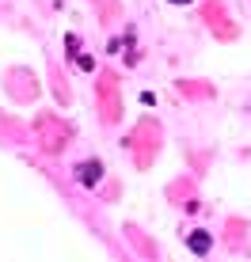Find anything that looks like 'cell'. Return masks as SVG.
<instances>
[{
    "instance_id": "1",
    "label": "cell",
    "mask_w": 251,
    "mask_h": 262,
    "mask_svg": "<svg viewBox=\"0 0 251 262\" xmlns=\"http://www.w3.org/2000/svg\"><path fill=\"white\" fill-rule=\"evenodd\" d=\"M99 175H103V167L95 164V160H88V164L76 167V179H80L84 186H95V183H99Z\"/></svg>"
},
{
    "instance_id": "3",
    "label": "cell",
    "mask_w": 251,
    "mask_h": 262,
    "mask_svg": "<svg viewBox=\"0 0 251 262\" xmlns=\"http://www.w3.org/2000/svg\"><path fill=\"white\" fill-rule=\"evenodd\" d=\"M175 4H191V0H175Z\"/></svg>"
},
{
    "instance_id": "2",
    "label": "cell",
    "mask_w": 251,
    "mask_h": 262,
    "mask_svg": "<svg viewBox=\"0 0 251 262\" xmlns=\"http://www.w3.org/2000/svg\"><path fill=\"white\" fill-rule=\"evenodd\" d=\"M186 243H191L194 255H205V251H210V236H205V232H191V239H186Z\"/></svg>"
}]
</instances>
